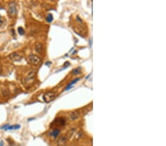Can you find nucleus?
<instances>
[{
    "instance_id": "nucleus-1",
    "label": "nucleus",
    "mask_w": 166,
    "mask_h": 146,
    "mask_svg": "<svg viewBox=\"0 0 166 146\" xmlns=\"http://www.w3.org/2000/svg\"><path fill=\"white\" fill-rule=\"evenodd\" d=\"M35 70H32L29 74L25 77L24 79V83L27 86H30L32 84V83L35 80Z\"/></svg>"
},
{
    "instance_id": "nucleus-13",
    "label": "nucleus",
    "mask_w": 166,
    "mask_h": 146,
    "mask_svg": "<svg viewBox=\"0 0 166 146\" xmlns=\"http://www.w3.org/2000/svg\"><path fill=\"white\" fill-rule=\"evenodd\" d=\"M46 21H47V22H51V21L53 20V16H52V15L51 13L48 14V15H47V16H46Z\"/></svg>"
},
{
    "instance_id": "nucleus-22",
    "label": "nucleus",
    "mask_w": 166,
    "mask_h": 146,
    "mask_svg": "<svg viewBox=\"0 0 166 146\" xmlns=\"http://www.w3.org/2000/svg\"><path fill=\"white\" fill-rule=\"evenodd\" d=\"M1 24H2V21H1L0 20V26H1Z\"/></svg>"
},
{
    "instance_id": "nucleus-17",
    "label": "nucleus",
    "mask_w": 166,
    "mask_h": 146,
    "mask_svg": "<svg viewBox=\"0 0 166 146\" xmlns=\"http://www.w3.org/2000/svg\"><path fill=\"white\" fill-rule=\"evenodd\" d=\"M1 73H2V69H1V66H0V75L1 74Z\"/></svg>"
},
{
    "instance_id": "nucleus-16",
    "label": "nucleus",
    "mask_w": 166,
    "mask_h": 146,
    "mask_svg": "<svg viewBox=\"0 0 166 146\" xmlns=\"http://www.w3.org/2000/svg\"><path fill=\"white\" fill-rule=\"evenodd\" d=\"M18 33H19L21 35H22L24 34V29L22 27H19L18 28Z\"/></svg>"
},
{
    "instance_id": "nucleus-19",
    "label": "nucleus",
    "mask_w": 166,
    "mask_h": 146,
    "mask_svg": "<svg viewBox=\"0 0 166 146\" xmlns=\"http://www.w3.org/2000/svg\"><path fill=\"white\" fill-rule=\"evenodd\" d=\"M50 63H51L50 62H46V63L45 64H46V65H49V64H50Z\"/></svg>"
},
{
    "instance_id": "nucleus-20",
    "label": "nucleus",
    "mask_w": 166,
    "mask_h": 146,
    "mask_svg": "<svg viewBox=\"0 0 166 146\" xmlns=\"http://www.w3.org/2000/svg\"><path fill=\"white\" fill-rule=\"evenodd\" d=\"M1 9H3V7L0 4V10H1Z\"/></svg>"
},
{
    "instance_id": "nucleus-12",
    "label": "nucleus",
    "mask_w": 166,
    "mask_h": 146,
    "mask_svg": "<svg viewBox=\"0 0 166 146\" xmlns=\"http://www.w3.org/2000/svg\"><path fill=\"white\" fill-rule=\"evenodd\" d=\"M80 72H81L80 67H78V68H76V69H73L72 73L73 74H80Z\"/></svg>"
},
{
    "instance_id": "nucleus-10",
    "label": "nucleus",
    "mask_w": 166,
    "mask_h": 146,
    "mask_svg": "<svg viewBox=\"0 0 166 146\" xmlns=\"http://www.w3.org/2000/svg\"><path fill=\"white\" fill-rule=\"evenodd\" d=\"M35 49V51H36L37 52H42V51H43V45H42L41 44H40V43L36 44Z\"/></svg>"
},
{
    "instance_id": "nucleus-3",
    "label": "nucleus",
    "mask_w": 166,
    "mask_h": 146,
    "mask_svg": "<svg viewBox=\"0 0 166 146\" xmlns=\"http://www.w3.org/2000/svg\"><path fill=\"white\" fill-rule=\"evenodd\" d=\"M28 60L33 65H38L41 62V58L36 55H30L28 56Z\"/></svg>"
},
{
    "instance_id": "nucleus-18",
    "label": "nucleus",
    "mask_w": 166,
    "mask_h": 146,
    "mask_svg": "<svg viewBox=\"0 0 166 146\" xmlns=\"http://www.w3.org/2000/svg\"><path fill=\"white\" fill-rule=\"evenodd\" d=\"M3 145H4L3 142H0V146H3Z\"/></svg>"
},
{
    "instance_id": "nucleus-2",
    "label": "nucleus",
    "mask_w": 166,
    "mask_h": 146,
    "mask_svg": "<svg viewBox=\"0 0 166 146\" xmlns=\"http://www.w3.org/2000/svg\"><path fill=\"white\" fill-rule=\"evenodd\" d=\"M56 97V94L54 91H47L43 95V99L46 102H49L52 101Z\"/></svg>"
},
{
    "instance_id": "nucleus-21",
    "label": "nucleus",
    "mask_w": 166,
    "mask_h": 146,
    "mask_svg": "<svg viewBox=\"0 0 166 146\" xmlns=\"http://www.w3.org/2000/svg\"><path fill=\"white\" fill-rule=\"evenodd\" d=\"M89 44L90 45H91V40H89Z\"/></svg>"
},
{
    "instance_id": "nucleus-5",
    "label": "nucleus",
    "mask_w": 166,
    "mask_h": 146,
    "mask_svg": "<svg viewBox=\"0 0 166 146\" xmlns=\"http://www.w3.org/2000/svg\"><path fill=\"white\" fill-rule=\"evenodd\" d=\"M8 58L13 61H20L22 59V56L17 52H13L9 55Z\"/></svg>"
},
{
    "instance_id": "nucleus-15",
    "label": "nucleus",
    "mask_w": 166,
    "mask_h": 146,
    "mask_svg": "<svg viewBox=\"0 0 166 146\" xmlns=\"http://www.w3.org/2000/svg\"><path fill=\"white\" fill-rule=\"evenodd\" d=\"M2 94H3L4 96H8V95L10 94V91H8V89L4 88V89L2 90Z\"/></svg>"
},
{
    "instance_id": "nucleus-11",
    "label": "nucleus",
    "mask_w": 166,
    "mask_h": 146,
    "mask_svg": "<svg viewBox=\"0 0 166 146\" xmlns=\"http://www.w3.org/2000/svg\"><path fill=\"white\" fill-rule=\"evenodd\" d=\"M79 80H80V78H76V79H75L74 80H72V82H71V83H70L69 84V86H68L66 87V90H69V88H71L72 87V85H74V84H75V83H77V81H78Z\"/></svg>"
},
{
    "instance_id": "nucleus-14",
    "label": "nucleus",
    "mask_w": 166,
    "mask_h": 146,
    "mask_svg": "<svg viewBox=\"0 0 166 146\" xmlns=\"http://www.w3.org/2000/svg\"><path fill=\"white\" fill-rule=\"evenodd\" d=\"M58 123L60 125H64V124H65V119H63V118H60V119H58Z\"/></svg>"
},
{
    "instance_id": "nucleus-4",
    "label": "nucleus",
    "mask_w": 166,
    "mask_h": 146,
    "mask_svg": "<svg viewBox=\"0 0 166 146\" xmlns=\"http://www.w3.org/2000/svg\"><path fill=\"white\" fill-rule=\"evenodd\" d=\"M8 13L11 16H14L15 15L16 13H17V9H16V4L15 2H10L9 4V7H8Z\"/></svg>"
},
{
    "instance_id": "nucleus-9",
    "label": "nucleus",
    "mask_w": 166,
    "mask_h": 146,
    "mask_svg": "<svg viewBox=\"0 0 166 146\" xmlns=\"http://www.w3.org/2000/svg\"><path fill=\"white\" fill-rule=\"evenodd\" d=\"M59 133H60V130L58 129V128L54 129L53 131H52L50 132V135H51L52 136H53L54 138H56V137L59 135Z\"/></svg>"
},
{
    "instance_id": "nucleus-23",
    "label": "nucleus",
    "mask_w": 166,
    "mask_h": 146,
    "mask_svg": "<svg viewBox=\"0 0 166 146\" xmlns=\"http://www.w3.org/2000/svg\"><path fill=\"white\" fill-rule=\"evenodd\" d=\"M0 20H1V15H0Z\"/></svg>"
},
{
    "instance_id": "nucleus-7",
    "label": "nucleus",
    "mask_w": 166,
    "mask_h": 146,
    "mask_svg": "<svg viewBox=\"0 0 166 146\" xmlns=\"http://www.w3.org/2000/svg\"><path fill=\"white\" fill-rule=\"evenodd\" d=\"M67 142V137L66 136H62L59 138L57 146H65Z\"/></svg>"
},
{
    "instance_id": "nucleus-8",
    "label": "nucleus",
    "mask_w": 166,
    "mask_h": 146,
    "mask_svg": "<svg viewBox=\"0 0 166 146\" xmlns=\"http://www.w3.org/2000/svg\"><path fill=\"white\" fill-rule=\"evenodd\" d=\"M79 117V113L77 111H72L70 114V118L72 120H75Z\"/></svg>"
},
{
    "instance_id": "nucleus-6",
    "label": "nucleus",
    "mask_w": 166,
    "mask_h": 146,
    "mask_svg": "<svg viewBox=\"0 0 166 146\" xmlns=\"http://www.w3.org/2000/svg\"><path fill=\"white\" fill-rule=\"evenodd\" d=\"M1 129H4L5 131L7 130H14V129H18L20 128V125H10L8 124L4 125V126L1 127Z\"/></svg>"
}]
</instances>
